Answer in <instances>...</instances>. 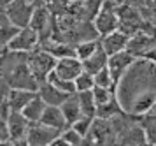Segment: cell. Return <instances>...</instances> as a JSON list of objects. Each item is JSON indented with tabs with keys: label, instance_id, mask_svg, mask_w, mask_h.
Listing matches in <instances>:
<instances>
[{
	"label": "cell",
	"instance_id": "1",
	"mask_svg": "<svg viewBox=\"0 0 156 146\" xmlns=\"http://www.w3.org/2000/svg\"><path fill=\"white\" fill-rule=\"evenodd\" d=\"M114 95L125 113L146 114L156 100V60L137 56L116 83Z\"/></svg>",
	"mask_w": 156,
	"mask_h": 146
},
{
	"label": "cell",
	"instance_id": "2",
	"mask_svg": "<svg viewBox=\"0 0 156 146\" xmlns=\"http://www.w3.org/2000/svg\"><path fill=\"white\" fill-rule=\"evenodd\" d=\"M118 4L116 0H102L97 13L93 16V27L98 35L109 34L112 30L119 28V18H118Z\"/></svg>",
	"mask_w": 156,
	"mask_h": 146
},
{
	"label": "cell",
	"instance_id": "3",
	"mask_svg": "<svg viewBox=\"0 0 156 146\" xmlns=\"http://www.w3.org/2000/svg\"><path fill=\"white\" fill-rule=\"evenodd\" d=\"M5 83H7L9 88H25V90H35L39 88V83H37L35 76L32 74V70L28 67V62H27V56L25 60H20L16 62L9 72H5Z\"/></svg>",
	"mask_w": 156,
	"mask_h": 146
},
{
	"label": "cell",
	"instance_id": "4",
	"mask_svg": "<svg viewBox=\"0 0 156 146\" xmlns=\"http://www.w3.org/2000/svg\"><path fill=\"white\" fill-rule=\"evenodd\" d=\"M27 62H28V67H30V70H32V74L35 76L37 83L41 84L42 81H46L48 74L55 69L56 58L39 46V48H35L34 51L27 53Z\"/></svg>",
	"mask_w": 156,
	"mask_h": 146
},
{
	"label": "cell",
	"instance_id": "5",
	"mask_svg": "<svg viewBox=\"0 0 156 146\" xmlns=\"http://www.w3.org/2000/svg\"><path fill=\"white\" fill-rule=\"evenodd\" d=\"M83 144H116V130L111 120L95 116Z\"/></svg>",
	"mask_w": 156,
	"mask_h": 146
},
{
	"label": "cell",
	"instance_id": "6",
	"mask_svg": "<svg viewBox=\"0 0 156 146\" xmlns=\"http://www.w3.org/2000/svg\"><path fill=\"white\" fill-rule=\"evenodd\" d=\"M39 44H41V37H39V34L28 25V27L18 28V32L9 39L5 46H7V51L30 53V51H34L35 48H39Z\"/></svg>",
	"mask_w": 156,
	"mask_h": 146
},
{
	"label": "cell",
	"instance_id": "7",
	"mask_svg": "<svg viewBox=\"0 0 156 146\" xmlns=\"http://www.w3.org/2000/svg\"><path fill=\"white\" fill-rule=\"evenodd\" d=\"M34 9H35V4H32L30 0H11L5 6V16L14 27L23 28L30 25Z\"/></svg>",
	"mask_w": 156,
	"mask_h": 146
},
{
	"label": "cell",
	"instance_id": "8",
	"mask_svg": "<svg viewBox=\"0 0 156 146\" xmlns=\"http://www.w3.org/2000/svg\"><path fill=\"white\" fill-rule=\"evenodd\" d=\"M62 130L46 125L42 122H30L27 130V144L32 146H49L60 136Z\"/></svg>",
	"mask_w": 156,
	"mask_h": 146
},
{
	"label": "cell",
	"instance_id": "9",
	"mask_svg": "<svg viewBox=\"0 0 156 146\" xmlns=\"http://www.w3.org/2000/svg\"><path fill=\"white\" fill-rule=\"evenodd\" d=\"M4 120L7 123L11 143L12 144H27V130H28L30 120L25 118L21 111H9L4 116Z\"/></svg>",
	"mask_w": 156,
	"mask_h": 146
},
{
	"label": "cell",
	"instance_id": "10",
	"mask_svg": "<svg viewBox=\"0 0 156 146\" xmlns=\"http://www.w3.org/2000/svg\"><path fill=\"white\" fill-rule=\"evenodd\" d=\"M51 11L49 7H44V6H39L34 9L32 13V20H30V27L35 30L39 37H41V42L49 39V34H51Z\"/></svg>",
	"mask_w": 156,
	"mask_h": 146
},
{
	"label": "cell",
	"instance_id": "11",
	"mask_svg": "<svg viewBox=\"0 0 156 146\" xmlns=\"http://www.w3.org/2000/svg\"><path fill=\"white\" fill-rule=\"evenodd\" d=\"M135 60V56L126 51V49H121L118 53H114V55L109 56V60H107V69L111 72V77H112V83L116 86V83L119 81V77L123 76V72L128 69V65Z\"/></svg>",
	"mask_w": 156,
	"mask_h": 146
},
{
	"label": "cell",
	"instance_id": "12",
	"mask_svg": "<svg viewBox=\"0 0 156 146\" xmlns=\"http://www.w3.org/2000/svg\"><path fill=\"white\" fill-rule=\"evenodd\" d=\"M128 39L130 35L125 34L123 30H112L109 34H104V35H98V41H100V46L104 48L107 55L111 56L114 53H118L121 49H126V44H128Z\"/></svg>",
	"mask_w": 156,
	"mask_h": 146
},
{
	"label": "cell",
	"instance_id": "13",
	"mask_svg": "<svg viewBox=\"0 0 156 146\" xmlns=\"http://www.w3.org/2000/svg\"><path fill=\"white\" fill-rule=\"evenodd\" d=\"M140 118V116H139ZM139 118L133 120L130 125H126L123 129V132L118 136V141L116 144H135V146H142L147 144V139H146V132L142 129Z\"/></svg>",
	"mask_w": 156,
	"mask_h": 146
},
{
	"label": "cell",
	"instance_id": "14",
	"mask_svg": "<svg viewBox=\"0 0 156 146\" xmlns=\"http://www.w3.org/2000/svg\"><path fill=\"white\" fill-rule=\"evenodd\" d=\"M55 72L58 76L65 77V79H70L74 81L76 77L83 72V62L79 60L76 55L72 56H62V58H56V65H55Z\"/></svg>",
	"mask_w": 156,
	"mask_h": 146
},
{
	"label": "cell",
	"instance_id": "15",
	"mask_svg": "<svg viewBox=\"0 0 156 146\" xmlns=\"http://www.w3.org/2000/svg\"><path fill=\"white\" fill-rule=\"evenodd\" d=\"M35 90H25V88H9L7 95L4 97V104L9 111H21L30 99L35 95Z\"/></svg>",
	"mask_w": 156,
	"mask_h": 146
},
{
	"label": "cell",
	"instance_id": "16",
	"mask_svg": "<svg viewBox=\"0 0 156 146\" xmlns=\"http://www.w3.org/2000/svg\"><path fill=\"white\" fill-rule=\"evenodd\" d=\"M37 93L42 97V100L46 102V104H49V106H60L65 99L70 95V93H65V92L58 90L56 86L51 84L49 81H42V83L39 84Z\"/></svg>",
	"mask_w": 156,
	"mask_h": 146
},
{
	"label": "cell",
	"instance_id": "17",
	"mask_svg": "<svg viewBox=\"0 0 156 146\" xmlns=\"http://www.w3.org/2000/svg\"><path fill=\"white\" fill-rule=\"evenodd\" d=\"M39 122H42V123L53 127V129H56V130H63L65 127H69V123H67V120H65V116H63V113L60 109V106L46 104L44 113H42V116H41Z\"/></svg>",
	"mask_w": 156,
	"mask_h": 146
},
{
	"label": "cell",
	"instance_id": "18",
	"mask_svg": "<svg viewBox=\"0 0 156 146\" xmlns=\"http://www.w3.org/2000/svg\"><path fill=\"white\" fill-rule=\"evenodd\" d=\"M107 60H109V55L104 51V48L100 46V41H98L97 49H95L88 58L83 60V69H84L86 72H90V74H95V72H98L102 67H105Z\"/></svg>",
	"mask_w": 156,
	"mask_h": 146
},
{
	"label": "cell",
	"instance_id": "19",
	"mask_svg": "<svg viewBox=\"0 0 156 146\" xmlns=\"http://www.w3.org/2000/svg\"><path fill=\"white\" fill-rule=\"evenodd\" d=\"M60 109H62V113H63L67 123L72 125V123H74L81 114H83V113H81V106H79L77 93H70V95H69V97L60 104Z\"/></svg>",
	"mask_w": 156,
	"mask_h": 146
},
{
	"label": "cell",
	"instance_id": "20",
	"mask_svg": "<svg viewBox=\"0 0 156 146\" xmlns=\"http://www.w3.org/2000/svg\"><path fill=\"white\" fill-rule=\"evenodd\" d=\"M44 107H46V102L42 100V97L39 93H35L27 102V106L21 109V113L25 114V118H28L30 122H39L41 116H42V113H44Z\"/></svg>",
	"mask_w": 156,
	"mask_h": 146
},
{
	"label": "cell",
	"instance_id": "21",
	"mask_svg": "<svg viewBox=\"0 0 156 146\" xmlns=\"http://www.w3.org/2000/svg\"><path fill=\"white\" fill-rule=\"evenodd\" d=\"M79 99V106H81V113L84 116H97V104L93 99V92L91 90H84V92H76Z\"/></svg>",
	"mask_w": 156,
	"mask_h": 146
},
{
	"label": "cell",
	"instance_id": "22",
	"mask_svg": "<svg viewBox=\"0 0 156 146\" xmlns=\"http://www.w3.org/2000/svg\"><path fill=\"white\" fill-rule=\"evenodd\" d=\"M142 129H144V132H146V139H147V144L151 146H156V114L153 113H146V114H142L140 118Z\"/></svg>",
	"mask_w": 156,
	"mask_h": 146
},
{
	"label": "cell",
	"instance_id": "23",
	"mask_svg": "<svg viewBox=\"0 0 156 146\" xmlns=\"http://www.w3.org/2000/svg\"><path fill=\"white\" fill-rule=\"evenodd\" d=\"M46 81H49L51 84H55L58 90L65 92V93H76V84H74V81H70V79H65V77H62V76H58L55 70H51L49 74H48Z\"/></svg>",
	"mask_w": 156,
	"mask_h": 146
},
{
	"label": "cell",
	"instance_id": "24",
	"mask_svg": "<svg viewBox=\"0 0 156 146\" xmlns=\"http://www.w3.org/2000/svg\"><path fill=\"white\" fill-rule=\"evenodd\" d=\"M97 46H98V37L97 39H86V41H79L77 44H76V56H77L79 60L83 62L84 58H88V56L91 55L93 51L97 49Z\"/></svg>",
	"mask_w": 156,
	"mask_h": 146
},
{
	"label": "cell",
	"instance_id": "25",
	"mask_svg": "<svg viewBox=\"0 0 156 146\" xmlns=\"http://www.w3.org/2000/svg\"><path fill=\"white\" fill-rule=\"evenodd\" d=\"M123 109H121L119 102H118V99H116V95H114L109 102H105V104H102L97 107V116L98 118H112L114 114H118V113H121Z\"/></svg>",
	"mask_w": 156,
	"mask_h": 146
},
{
	"label": "cell",
	"instance_id": "26",
	"mask_svg": "<svg viewBox=\"0 0 156 146\" xmlns=\"http://www.w3.org/2000/svg\"><path fill=\"white\" fill-rule=\"evenodd\" d=\"M18 32V27H14L11 20H9L5 14H0V42H5Z\"/></svg>",
	"mask_w": 156,
	"mask_h": 146
},
{
	"label": "cell",
	"instance_id": "27",
	"mask_svg": "<svg viewBox=\"0 0 156 146\" xmlns=\"http://www.w3.org/2000/svg\"><path fill=\"white\" fill-rule=\"evenodd\" d=\"M60 137L65 141V144L67 146H77V144H83V141H84V137L81 136V134L74 129V127H65L63 130L60 132Z\"/></svg>",
	"mask_w": 156,
	"mask_h": 146
},
{
	"label": "cell",
	"instance_id": "28",
	"mask_svg": "<svg viewBox=\"0 0 156 146\" xmlns=\"http://www.w3.org/2000/svg\"><path fill=\"white\" fill-rule=\"evenodd\" d=\"M91 92H93V99H95V104H97V107H98V106H102V104H105V102H109V100L114 97V88L93 86Z\"/></svg>",
	"mask_w": 156,
	"mask_h": 146
},
{
	"label": "cell",
	"instance_id": "29",
	"mask_svg": "<svg viewBox=\"0 0 156 146\" xmlns=\"http://www.w3.org/2000/svg\"><path fill=\"white\" fill-rule=\"evenodd\" d=\"M93 81H95V86H104V88H114V83H112V77H111V72L109 69L102 67L98 72L93 74Z\"/></svg>",
	"mask_w": 156,
	"mask_h": 146
},
{
	"label": "cell",
	"instance_id": "30",
	"mask_svg": "<svg viewBox=\"0 0 156 146\" xmlns=\"http://www.w3.org/2000/svg\"><path fill=\"white\" fill-rule=\"evenodd\" d=\"M74 84H76V92H84V90H91L95 86V81H93V74L83 70L76 79H74Z\"/></svg>",
	"mask_w": 156,
	"mask_h": 146
},
{
	"label": "cell",
	"instance_id": "31",
	"mask_svg": "<svg viewBox=\"0 0 156 146\" xmlns=\"http://www.w3.org/2000/svg\"><path fill=\"white\" fill-rule=\"evenodd\" d=\"M93 120H95V118H91V116H84V114H81V116H79V118L76 120L70 127H74V129H76L83 137H84L86 134H88V130H90V127H91Z\"/></svg>",
	"mask_w": 156,
	"mask_h": 146
},
{
	"label": "cell",
	"instance_id": "32",
	"mask_svg": "<svg viewBox=\"0 0 156 146\" xmlns=\"http://www.w3.org/2000/svg\"><path fill=\"white\" fill-rule=\"evenodd\" d=\"M4 143H11V136H9V129L5 120L0 116V144H4Z\"/></svg>",
	"mask_w": 156,
	"mask_h": 146
},
{
	"label": "cell",
	"instance_id": "33",
	"mask_svg": "<svg viewBox=\"0 0 156 146\" xmlns=\"http://www.w3.org/2000/svg\"><path fill=\"white\" fill-rule=\"evenodd\" d=\"M116 2H121V0H116Z\"/></svg>",
	"mask_w": 156,
	"mask_h": 146
}]
</instances>
